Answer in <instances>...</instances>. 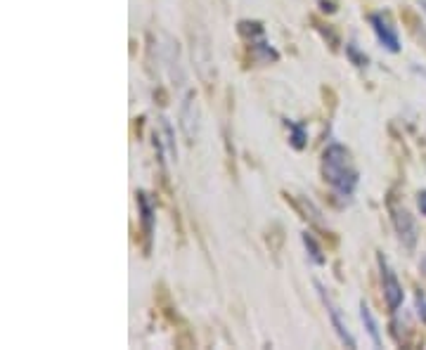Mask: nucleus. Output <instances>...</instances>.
<instances>
[{
    "mask_svg": "<svg viewBox=\"0 0 426 350\" xmlns=\"http://www.w3.org/2000/svg\"><path fill=\"white\" fill-rule=\"evenodd\" d=\"M322 175L325 182L334 189L339 197L351 199L358 187V168L353 156L344 144H329L322 156Z\"/></svg>",
    "mask_w": 426,
    "mask_h": 350,
    "instance_id": "obj_1",
    "label": "nucleus"
},
{
    "mask_svg": "<svg viewBox=\"0 0 426 350\" xmlns=\"http://www.w3.org/2000/svg\"><path fill=\"white\" fill-rule=\"evenodd\" d=\"M192 38V62L197 69V76L201 78V83L211 88V83L216 78V66H213V50H211V38L204 28H194L190 31Z\"/></svg>",
    "mask_w": 426,
    "mask_h": 350,
    "instance_id": "obj_2",
    "label": "nucleus"
},
{
    "mask_svg": "<svg viewBox=\"0 0 426 350\" xmlns=\"http://www.w3.org/2000/svg\"><path fill=\"white\" fill-rule=\"evenodd\" d=\"M178 123H180L182 137L187 144H194L199 140L201 133V109L199 102H197V92L194 90H187L185 97L180 102V109H178Z\"/></svg>",
    "mask_w": 426,
    "mask_h": 350,
    "instance_id": "obj_3",
    "label": "nucleus"
},
{
    "mask_svg": "<svg viewBox=\"0 0 426 350\" xmlns=\"http://www.w3.org/2000/svg\"><path fill=\"white\" fill-rule=\"evenodd\" d=\"M377 261H379V270H381V287H384V301H386V306H389L391 313H398L400 306H403V298H405V291H403V284L398 282L396 277V272L391 270L389 261L384 258V256H377Z\"/></svg>",
    "mask_w": 426,
    "mask_h": 350,
    "instance_id": "obj_4",
    "label": "nucleus"
},
{
    "mask_svg": "<svg viewBox=\"0 0 426 350\" xmlns=\"http://www.w3.org/2000/svg\"><path fill=\"white\" fill-rule=\"evenodd\" d=\"M389 213H391V220H393V227H396V234H398L400 244L405 246V249H415V244H417V223H415V218L410 216L408 208L403 206H396L393 201H389Z\"/></svg>",
    "mask_w": 426,
    "mask_h": 350,
    "instance_id": "obj_5",
    "label": "nucleus"
},
{
    "mask_svg": "<svg viewBox=\"0 0 426 350\" xmlns=\"http://www.w3.org/2000/svg\"><path fill=\"white\" fill-rule=\"evenodd\" d=\"M370 24H372L374 33L379 38V43L389 50V52H400V38L396 33V28L391 26V21L386 14H372L370 17Z\"/></svg>",
    "mask_w": 426,
    "mask_h": 350,
    "instance_id": "obj_6",
    "label": "nucleus"
},
{
    "mask_svg": "<svg viewBox=\"0 0 426 350\" xmlns=\"http://www.w3.org/2000/svg\"><path fill=\"white\" fill-rule=\"evenodd\" d=\"M320 291V296H322V303H325L327 313H329V317H332V327L336 329V334H339V339H341V343H344L346 348H358V341L353 339V334L348 332V327L344 324V320H341V315H339V310H336V306L329 301V296L325 294V289H322V284H315Z\"/></svg>",
    "mask_w": 426,
    "mask_h": 350,
    "instance_id": "obj_7",
    "label": "nucleus"
},
{
    "mask_svg": "<svg viewBox=\"0 0 426 350\" xmlns=\"http://www.w3.org/2000/svg\"><path fill=\"white\" fill-rule=\"evenodd\" d=\"M137 206H140V220H142V234H145V249L149 251L152 244V232H154V211L145 192H137Z\"/></svg>",
    "mask_w": 426,
    "mask_h": 350,
    "instance_id": "obj_8",
    "label": "nucleus"
},
{
    "mask_svg": "<svg viewBox=\"0 0 426 350\" xmlns=\"http://www.w3.org/2000/svg\"><path fill=\"white\" fill-rule=\"evenodd\" d=\"M360 320H363L365 329H367V334H370V339H372V343L379 348L381 346V334H379V324H377V320H374L372 310H370V306L367 303H360Z\"/></svg>",
    "mask_w": 426,
    "mask_h": 350,
    "instance_id": "obj_9",
    "label": "nucleus"
},
{
    "mask_svg": "<svg viewBox=\"0 0 426 350\" xmlns=\"http://www.w3.org/2000/svg\"><path fill=\"white\" fill-rule=\"evenodd\" d=\"M303 244H306V249H308L310 261L315 263V265H325V256H322L318 242H315V237H313L310 232H303Z\"/></svg>",
    "mask_w": 426,
    "mask_h": 350,
    "instance_id": "obj_10",
    "label": "nucleus"
},
{
    "mask_svg": "<svg viewBox=\"0 0 426 350\" xmlns=\"http://www.w3.org/2000/svg\"><path fill=\"white\" fill-rule=\"evenodd\" d=\"M289 130H291V144H294V149H303L306 147V126H301L296 121H289Z\"/></svg>",
    "mask_w": 426,
    "mask_h": 350,
    "instance_id": "obj_11",
    "label": "nucleus"
},
{
    "mask_svg": "<svg viewBox=\"0 0 426 350\" xmlns=\"http://www.w3.org/2000/svg\"><path fill=\"white\" fill-rule=\"evenodd\" d=\"M161 128H163V133H166V144H168V152H171V156L175 159V156H178V149H175V144H173V128H171V123H168L166 118H161Z\"/></svg>",
    "mask_w": 426,
    "mask_h": 350,
    "instance_id": "obj_12",
    "label": "nucleus"
},
{
    "mask_svg": "<svg viewBox=\"0 0 426 350\" xmlns=\"http://www.w3.org/2000/svg\"><path fill=\"white\" fill-rule=\"evenodd\" d=\"M346 50H348V54H351V59H353V62L358 64V66H365V64H367V57H365V54H360V52H358V50H355V45H353V43L348 45Z\"/></svg>",
    "mask_w": 426,
    "mask_h": 350,
    "instance_id": "obj_13",
    "label": "nucleus"
},
{
    "mask_svg": "<svg viewBox=\"0 0 426 350\" xmlns=\"http://www.w3.org/2000/svg\"><path fill=\"white\" fill-rule=\"evenodd\" d=\"M417 308H419V317L426 322V298L422 294H417Z\"/></svg>",
    "mask_w": 426,
    "mask_h": 350,
    "instance_id": "obj_14",
    "label": "nucleus"
},
{
    "mask_svg": "<svg viewBox=\"0 0 426 350\" xmlns=\"http://www.w3.org/2000/svg\"><path fill=\"white\" fill-rule=\"evenodd\" d=\"M417 204H419V208H422V213L426 216V189L424 192H419V199H417Z\"/></svg>",
    "mask_w": 426,
    "mask_h": 350,
    "instance_id": "obj_15",
    "label": "nucleus"
},
{
    "mask_svg": "<svg viewBox=\"0 0 426 350\" xmlns=\"http://www.w3.org/2000/svg\"><path fill=\"white\" fill-rule=\"evenodd\" d=\"M419 5H422V9L426 12V0H419Z\"/></svg>",
    "mask_w": 426,
    "mask_h": 350,
    "instance_id": "obj_16",
    "label": "nucleus"
}]
</instances>
